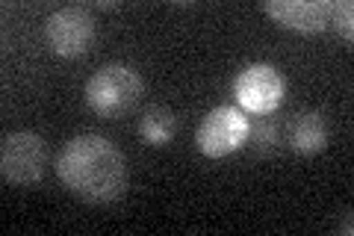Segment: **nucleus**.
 <instances>
[{"mask_svg":"<svg viewBox=\"0 0 354 236\" xmlns=\"http://www.w3.org/2000/svg\"><path fill=\"white\" fill-rule=\"evenodd\" d=\"M57 174L62 186L86 204H109L127 189V156L121 148L97 133L68 139L57 154Z\"/></svg>","mask_w":354,"mask_h":236,"instance_id":"1","label":"nucleus"},{"mask_svg":"<svg viewBox=\"0 0 354 236\" xmlns=\"http://www.w3.org/2000/svg\"><path fill=\"white\" fill-rule=\"evenodd\" d=\"M142 77L130 65H104L86 83V104L104 118H121L139 104L142 98Z\"/></svg>","mask_w":354,"mask_h":236,"instance_id":"2","label":"nucleus"},{"mask_svg":"<svg viewBox=\"0 0 354 236\" xmlns=\"http://www.w3.org/2000/svg\"><path fill=\"white\" fill-rule=\"evenodd\" d=\"M48 165V145L39 133L18 130L0 145V174L9 186H32L41 181Z\"/></svg>","mask_w":354,"mask_h":236,"instance_id":"3","label":"nucleus"},{"mask_svg":"<svg viewBox=\"0 0 354 236\" xmlns=\"http://www.w3.org/2000/svg\"><path fill=\"white\" fill-rule=\"evenodd\" d=\"M248 127L251 121L239 107H216L201 118V125L195 130V145L198 151L209 160L227 156L239 151L248 142Z\"/></svg>","mask_w":354,"mask_h":236,"instance_id":"4","label":"nucleus"},{"mask_svg":"<svg viewBox=\"0 0 354 236\" xmlns=\"http://www.w3.org/2000/svg\"><path fill=\"white\" fill-rule=\"evenodd\" d=\"M97 21L86 6H62L50 12L44 21V39L48 48L62 56V60H77L83 56L95 42Z\"/></svg>","mask_w":354,"mask_h":236,"instance_id":"5","label":"nucleus"},{"mask_svg":"<svg viewBox=\"0 0 354 236\" xmlns=\"http://www.w3.org/2000/svg\"><path fill=\"white\" fill-rule=\"evenodd\" d=\"M234 95L239 100L242 112H251V116H272V112L283 104L286 83L274 65L254 62V65H245V69L236 74Z\"/></svg>","mask_w":354,"mask_h":236,"instance_id":"6","label":"nucleus"},{"mask_svg":"<svg viewBox=\"0 0 354 236\" xmlns=\"http://www.w3.org/2000/svg\"><path fill=\"white\" fill-rule=\"evenodd\" d=\"M260 9L269 18H274L281 27L295 33H322L330 24V0H263Z\"/></svg>","mask_w":354,"mask_h":236,"instance_id":"7","label":"nucleus"},{"mask_svg":"<svg viewBox=\"0 0 354 236\" xmlns=\"http://www.w3.org/2000/svg\"><path fill=\"white\" fill-rule=\"evenodd\" d=\"M328 121L319 109H304L292 116V121L286 125V142L298 154H319L328 148Z\"/></svg>","mask_w":354,"mask_h":236,"instance_id":"8","label":"nucleus"},{"mask_svg":"<svg viewBox=\"0 0 354 236\" xmlns=\"http://www.w3.org/2000/svg\"><path fill=\"white\" fill-rule=\"evenodd\" d=\"M177 133V112L169 107H148L139 118V136L145 145H153V148H162L169 145Z\"/></svg>","mask_w":354,"mask_h":236,"instance_id":"9","label":"nucleus"},{"mask_svg":"<svg viewBox=\"0 0 354 236\" xmlns=\"http://www.w3.org/2000/svg\"><path fill=\"white\" fill-rule=\"evenodd\" d=\"M248 139L254 142V148H257L260 154H272V151H278V125H274L272 118H263L257 121V125H251L248 127Z\"/></svg>","mask_w":354,"mask_h":236,"instance_id":"10","label":"nucleus"},{"mask_svg":"<svg viewBox=\"0 0 354 236\" xmlns=\"http://www.w3.org/2000/svg\"><path fill=\"white\" fill-rule=\"evenodd\" d=\"M330 24L346 42L354 39V3L351 0H337L334 9H330Z\"/></svg>","mask_w":354,"mask_h":236,"instance_id":"11","label":"nucleus"},{"mask_svg":"<svg viewBox=\"0 0 354 236\" xmlns=\"http://www.w3.org/2000/svg\"><path fill=\"white\" fill-rule=\"evenodd\" d=\"M339 230L346 233V236H351V233H354V228H351V210H346V221H339Z\"/></svg>","mask_w":354,"mask_h":236,"instance_id":"12","label":"nucleus"}]
</instances>
